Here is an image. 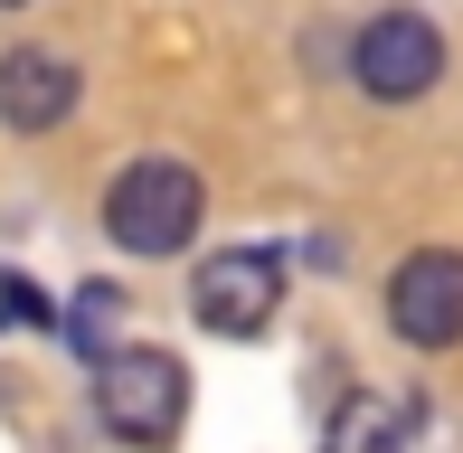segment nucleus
Returning a JSON list of instances; mask_svg holds the SVG:
<instances>
[{
	"label": "nucleus",
	"instance_id": "obj_2",
	"mask_svg": "<svg viewBox=\"0 0 463 453\" xmlns=\"http://www.w3.org/2000/svg\"><path fill=\"white\" fill-rule=\"evenodd\" d=\"M95 416L123 444H171L189 416V368L171 349H114V359H95Z\"/></svg>",
	"mask_w": 463,
	"mask_h": 453
},
{
	"label": "nucleus",
	"instance_id": "obj_1",
	"mask_svg": "<svg viewBox=\"0 0 463 453\" xmlns=\"http://www.w3.org/2000/svg\"><path fill=\"white\" fill-rule=\"evenodd\" d=\"M199 171L189 161H133V171L104 190V236L123 245V255H180L189 236H199Z\"/></svg>",
	"mask_w": 463,
	"mask_h": 453
},
{
	"label": "nucleus",
	"instance_id": "obj_10",
	"mask_svg": "<svg viewBox=\"0 0 463 453\" xmlns=\"http://www.w3.org/2000/svg\"><path fill=\"white\" fill-rule=\"evenodd\" d=\"M0 10H29V0H0Z\"/></svg>",
	"mask_w": 463,
	"mask_h": 453
},
{
	"label": "nucleus",
	"instance_id": "obj_7",
	"mask_svg": "<svg viewBox=\"0 0 463 453\" xmlns=\"http://www.w3.org/2000/svg\"><path fill=\"white\" fill-rule=\"evenodd\" d=\"M407 435H416V406H397V397H341V416H331V435H322V453H407Z\"/></svg>",
	"mask_w": 463,
	"mask_h": 453
},
{
	"label": "nucleus",
	"instance_id": "obj_6",
	"mask_svg": "<svg viewBox=\"0 0 463 453\" xmlns=\"http://www.w3.org/2000/svg\"><path fill=\"white\" fill-rule=\"evenodd\" d=\"M76 114V67L48 48H10L0 57V123L10 133H57Z\"/></svg>",
	"mask_w": 463,
	"mask_h": 453
},
{
	"label": "nucleus",
	"instance_id": "obj_9",
	"mask_svg": "<svg viewBox=\"0 0 463 453\" xmlns=\"http://www.w3.org/2000/svg\"><path fill=\"white\" fill-rule=\"evenodd\" d=\"M0 312H10V321H57V302H38V283L0 274Z\"/></svg>",
	"mask_w": 463,
	"mask_h": 453
},
{
	"label": "nucleus",
	"instance_id": "obj_5",
	"mask_svg": "<svg viewBox=\"0 0 463 453\" xmlns=\"http://www.w3.org/2000/svg\"><path fill=\"white\" fill-rule=\"evenodd\" d=\"M388 321L407 349H454L463 340V255L454 245H426L388 274Z\"/></svg>",
	"mask_w": 463,
	"mask_h": 453
},
{
	"label": "nucleus",
	"instance_id": "obj_4",
	"mask_svg": "<svg viewBox=\"0 0 463 453\" xmlns=\"http://www.w3.org/2000/svg\"><path fill=\"white\" fill-rule=\"evenodd\" d=\"M350 76H360L378 105H416V95L445 76V38H435V19L378 10L369 29H360V48H350Z\"/></svg>",
	"mask_w": 463,
	"mask_h": 453
},
{
	"label": "nucleus",
	"instance_id": "obj_8",
	"mask_svg": "<svg viewBox=\"0 0 463 453\" xmlns=\"http://www.w3.org/2000/svg\"><path fill=\"white\" fill-rule=\"evenodd\" d=\"M67 340L86 349V359H114L123 349V293L114 283H86V293L67 302Z\"/></svg>",
	"mask_w": 463,
	"mask_h": 453
},
{
	"label": "nucleus",
	"instance_id": "obj_3",
	"mask_svg": "<svg viewBox=\"0 0 463 453\" xmlns=\"http://www.w3.org/2000/svg\"><path fill=\"white\" fill-rule=\"evenodd\" d=\"M275 302H284V255H265V245H227V255H208L199 283H189V312L218 340H256L265 321H275Z\"/></svg>",
	"mask_w": 463,
	"mask_h": 453
}]
</instances>
